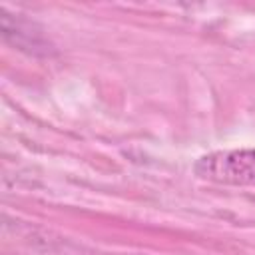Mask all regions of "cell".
<instances>
[{
  "instance_id": "obj_1",
  "label": "cell",
  "mask_w": 255,
  "mask_h": 255,
  "mask_svg": "<svg viewBox=\"0 0 255 255\" xmlns=\"http://www.w3.org/2000/svg\"><path fill=\"white\" fill-rule=\"evenodd\" d=\"M195 173L217 183L255 187V149H225L207 153L195 163Z\"/></svg>"
}]
</instances>
